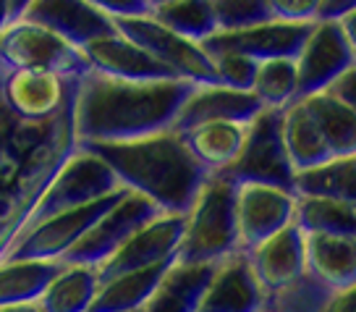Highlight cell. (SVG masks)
Wrapping results in <instances>:
<instances>
[{"mask_svg": "<svg viewBox=\"0 0 356 312\" xmlns=\"http://www.w3.org/2000/svg\"><path fill=\"white\" fill-rule=\"evenodd\" d=\"M76 147L74 100L53 118L24 121L0 98V263L26 231L47 184Z\"/></svg>", "mask_w": 356, "mask_h": 312, "instance_id": "1", "label": "cell"}, {"mask_svg": "<svg viewBox=\"0 0 356 312\" xmlns=\"http://www.w3.org/2000/svg\"><path fill=\"white\" fill-rule=\"evenodd\" d=\"M184 79L129 81L97 71H84L76 81L74 126L79 145L87 142H131L173 126L178 108L191 95Z\"/></svg>", "mask_w": 356, "mask_h": 312, "instance_id": "2", "label": "cell"}, {"mask_svg": "<svg viewBox=\"0 0 356 312\" xmlns=\"http://www.w3.org/2000/svg\"><path fill=\"white\" fill-rule=\"evenodd\" d=\"M111 168L123 189L142 194L163 212H186L200 192L207 171L191 157L181 134L173 129L131 142H87Z\"/></svg>", "mask_w": 356, "mask_h": 312, "instance_id": "3", "label": "cell"}, {"mask_svg": "<svg viewBox=\"0 0 356 312\" xmlns=\"http://www.w3.org/2000/svg\"><path fill=\"white\" fill-rule=\"evenodd\" d=\"M234 200L236 181L225 173H207L189 210L184 212L178 263H220L222 257L238 252Z\"/></svg>", "mask_w": 356, "mask_h": 312, "instance_id": "4", "label": "cell"}, {"mask_svg": "<svg viewBox=\"0 0 356 312\" xmlns=\"http://www.w3.org/2000/svg\"><path fill=\"white\" fill-rule=\"evenodd\" d=\"M278 108H262L246 123L241 150L231 166L220 171L236 184H270L291 192L293 168L283 147Z\"/></svg>", "mask_w": 356, "mask_h": 312, "instance_id": "5", "label": "cell"}, {"mask_svg": "<svg viewBox=\"0 0 356 312\" xmlns=\"http://www.w3.org/2000/svg\"><path fill=\"white\" fill-rule=\"evenodd\" d=\"M0 66L42 68L60 77H81L89 71L81 50L50 32L42 24L13 19L0 29Z\"/></svg>", "mask_w": 356, "mask_h": 312, "instance_id": "6", "label": "cell"}, {"mask_svg": "<svg viewBox=\"0 0 356 312\" xmlns=\"http://www.w3.org/2000/svg\"><path fill=\"white\" fill-rule=\"evenodd\" d=\"M113 24L131 42L145 47L155 61H160L173 77L191 81V84H218L215 68H212V61L204 53V47L194 40L181 37L173 29H168L152 13L123 16V19H113Z\"/></svg>", "mask_w": 356, "mask_h": 312, "instance_id": "7", "label": "cell"}, {"mask_svg": "<svg viewBox=\"0 0 356 312\" xmlns=\"http://www.w3.org/2000/svg\"><path fill=\"white\" fill-rule=\"evenodd\" d=\"M121 189V181L100 157L84 147H76V153L58 168L53 181L47 184L26 228H32L34 223L44 221V218H53L58 212L79 208V205H89V202L102 200Z\"/></svg>", "mask_w": 356, "mask_h": 312, "instance_id": "8", "label": "cell"}, {"mask_svg": "<svg viewBox=\"0 0 356 312\" xmlns=\"http://www.w3.org/2000/svg\"><path fill=\"white\" fill-rule=\"evenodd\" d=\"M126 194H129V189L113 192L102 200L79 205V208H71V210L58 212L53 218L34 223L32 228H26L19 236V242L11 247L6 260H63L79 244V239Z\"/></svg>", "mask_w": 356, "mask_h": 312, "instance_id": "9", "label": "cell"}, {"mask_svg": "<svg viewBox=\"0 0 356 312\" xmlns=\"http://www.w3.org/2000/svg\"><path fill=\"white\" fill-rule=\"evenodd\" d=\"M76 81L79 77H60L42 68H3L0 98L24 121H44L74 100Z\"/></svg>", "mask_w": 356, "mask_h": 312, "instance_id": "10", "label": "cell"}, {"mask_svg": "<svg viewBox=\"0 0 356 312\" xmlns=\"http://www.w3.org/2000/svg\"><path fill=\"white\" fill-rule=\"evenodd\" d=\"M293 61L299 77V100L325 89L338 74L356 66V42L346 37L338 22H314Z\"/></svg>", "mask_w": 356, "mask_h": 312, "instance_id": "11", "label": "cell"}, {"mask_svg": "<svg viewBox=\"0 0 356 312\" xmlns=\"http://www.w3.org/2000/svg\"><path fill=\"white\" fill-rule=\"evenodd\" d=\"M160 212L163 210L155 208L147 197L129 192L126 197H121L111 210L102 215L100 221L89 228L87 234L79 239V244L74 247L60 263H79V265L97 267L100 263H105L139 226H145L147 221H152Z\"/></svg>", "mask_w": 356, "mask_h": 312, "instance_id": "12", "label": "cell"}, {"mask_svg": "<svg viewBox=\"0 0 356 312\" xmlns=\"http://www.w3.org/2000/svg\"><path fill=\"white\" fill-rule=\"evenodd\" d=\"M234 212L238 252H246L293 221V192L270 184H236Z\"/></svg>", "mask_w": 356, "mask_h": 312, "instance_id": "13", "label": "cell"}, {"mask_svg": "<svg viewBox=\"0 0 356 312\" xmlns=\"http://www.w3.org/2000/svg\"><path fill=\"white\" fill-rule=\"evenodd\" d=\"M184 236V212H160L145 226H139L105 263L97 265V281H108L126 270L163 263L176 257V249Z\"/></svg>", "mask_w": 356, "mask_h": 312, "instance_id": "14", "label": "cell"}, {"mask_svg": "<svg viewBox=\"0 0 356 312\" xmlns=\"http://www.w3.org/2000/svg\"><path fill=\"white\" fill-rule=\"evenodd\" d=\"M312 24L296 22H278L267 19L246 29H234V32H215L200 42L207 53L210 50H234L252 61H267V58H296L299 47L304 45L309 34Z\"/></svg>", "mask_w": 356, "mask_h": 312, "instance_id": "15", "label": "cell"}, {"mask_svg": "<svg viewBox=\"0 0 356 312\" xmlns=\"http://www.w3.org/2000/svg\"><path fill=\"white\" fill-rule=\"evenodd\" d=\"M244 255L262 294L286 289V286H291L293 281H299L307 273L304 234L293 223L275 231L273 236H267L265 242H259L252 249H246Z\"/></svg>", "mask_w": 356, "mask_h": 312, "instance_id": "16", "label": "cell"}, {"mask_svg": "<svg viewBox=\"0 0 356 312\" xmlns=\"http://www.w3.org/2000/svg\"><path fill=\"white\" fill-rule=\"evenodd\" d=\"M81 56L87 61L89 71H97L113 79L129 81H152V79H178L168 71L160 61L147 53L145 47L131 42L118 29L111 34L95 37L81 47Z\"/></svg>", "mask_w": 356, "mask_h": 312, "instance_id": "17", "label": "cell"}, {"mask_svg": "<svg viewBox=\"0 0 356 312\" xmlns=\"http://www.w3.org/2000/svg\"><path fill=\"white\" fill-rule=\"evenodd\" d=\"M19 19L42 24L79 50L95 37L115 32L111 16L89 6L87 0H29Z\"/></svg>", "mask_w": 356, "mask_h": 312, "instance_id": "18", "label": "cell"}, {"mask_svg": "<svg viewBox=\"0 0 356 312\" xmlns=\"http://www.w3.org/2000/svg\"><path fill=\"white\" fill-rule=\"evenodd\" d=\"M265 294L244 252L222 257L215 265L197 312H259Z\"/></svg>", "mask_w": 356, "mask_h": 312, "instance_id": "19", "label": "cell"}, {"mask_svg": "<svg viewBox=\"0 0 356 312\" xmlns=\"http://www.w3.org/2000/svg\"><path fill=\"white\" fill-rule=\"evenodd\" d=\"M259 111H262V105L252 92L222 87V84H200L191 89V95L178 108L170 129L181 134L204 121L249 123Z\"/></svg>", "mask_w": 356, "mask_h": 312, "instance_id": "20", "label": "cell"}, {"mask_svg": "<svg viewBox=\"0 0 356 312\" xmlns=\"http://www.w3.org/2000/svg\"><path fill=\"white\" fill-rule=\"evenodd\" d=\"M307 273L327 289L356 286V236L304 234Z\"/></svg>", "mask_w": 356, "mask_h": 312, "instance_id": "21", "label": "cell"}, {"mask_svg": "<svg viewBox=\"0 0 356 312\" xmlns=\"http://www.w3.org/2000/svg\"><path fill=\"white\" fill-rule=\"evenodd\" d=\"M218 263H173L142 312H197Z\"/></svg>", "mask_w": 356, "mask_h": 312, "instance_id": "22", "label": "cell"}, {"mask_svg": "<svg viewBox=\"0 0 356 312\" xmlns=\"http://www.w3.org/2000/svg\"><path fill=\"white\" fill-rule=\"evenodd\" d=\"M176 263V257H168L163 263L139 267V270H126L108 281H100L97 294L89 312H134L142 310L147 299L152 297L155 286L160 283L163 273Z\"/></svg>", "mask_w": 356, "mask_h": 312, "instance_id": "23", "label": "cell"}, {"mask_svg": "<svg viewBox=\"0 0 356 312\" xmlns=\"http://www.w3.org/2000/svg\"><path fill=\"white\" fill-rule=\"evenodd\" d=\"M244 134L246 123L241 121H204L181 132V139L207 173H220L236 160Z\"/></svg>", "mask_w": 356, "mask_h": 312, "instance_id": "24", "label": "cell"}, {"mask_svg": "<svg viewBox=\"0 0 356 312\" xmlns=\"http://www.w3.org/2000/svg\"><path fill=\"white\" fill-rule=\"evenodd\" d=\"M280 134H283V147H286L293 173L325 163L330 157H338L330 150L320 126L312 121V116L299 100L286 105L280 113Z\"/></svg>", "mask_w": 356, "mask_h": 312, "instance_id": "25", "label": "cell"}, {"mask_svg": "<svg viewBox=\"0 0 356 312\" xmlns=\"http://www.w3.org/2000/svg\"><path fill=\"white\" fill-rule=\"evenodd\" d=\"M97 286V267L60 263L58 273L37 297V304L42 312H89Z\"/></svg>", "mask_w": 356, "mask_h": 312, "instance_id": "26", "label": "cell"}, {"mask_svg": "<svg viewBox=\"0 0 356 312\" xmlns=\"http://www.w3.org/2000/svg\"><path fill=\"white\" fill-rule=\"evenodd\" d=\"M291 192L296 197H325L356 205V155H338L296 171Z\"/></svg>", "mask_w": 356, "mask_h": 312, "instance_id": "27", "label": "cell"}, {"mask_svg": "<svg viewBox=\"0 0 356 312\" xmlns=\"http://www.w3.org/2000/svg\"><path fill=\"white\" fill-rule=\"evenodd\" d=\"M299 102L320 126L335 155H356V108L338 102L323 89L299 98Z\"/></svg>", "mask_w": 356, "mask_h": 312, "instance_id": "28", "label": "cell"}, {"mask_svg": "<svg viewBox=\"0 0 356 312\" xmlns=\"http://www.w3.org/2000/svg\"><path fill=\"white\" fill-rule=\"evenodd\" d=\"M293 226L301 234H341L356 236V205L325 197L293 194Z\"/></svg>", "mask_w": 356, "mask_h": 312, "instance_id": "29", "label": "cell"}, {"mask_svg": "<svg viewBox=\"0 0 356 312\" xmlns=\"http://www.w3.org/2000/svg\"><path fill=\"white\" fill-rule=\"evenodd\" d=\"M60 267V260H3L0 263V307L37 302Z\"/></svg>", "mask_w": 356, "mask_h": 312, "instance_id": "30", "label": "cell"}, {"mask_svg": "<svg viewBox=\"0 0 356 312\" xmlns=\"http://www.w3.org/2000/svg\"><path fill=\"white\" fill-rule=\"evenodd\" d=\"M149 13L160 24H165L168 29L194 42H204L207 37L218 32L212 0H168L155 6Z\"/></svg>", "mask_w": 356, "mask_h": 312, "instance_id": "31", "label": "cell"}, {"mask_svg": "<svg viewBox=\"0 0 356 312\" xmlns=\"http://www.w3.org/2000/svg\"><path fill=\"white\" fill-rule=\"evenodd\" d=\"M299 92V77H296V61L293 58H267L257 61L254 81H252V95H254L262 108H278L296 100Z\"/></svg>", "mask_w": 356, "mask_h": 312, "instance_id": "32", "label": "cell"}, {"mask_svg": "<svg viewBox=\"0 0 356 312\" xmlns=\"http://www.w3.org/2000/svg\"><path fill=\"white\" fill-rule=\"evenodd\" d=\"M327 286H323L317 279H312L309 273H304L299 281H293L286 289H278L273 294H265L262 310L273 312H320L325 299L330 297Z\"/></svg>", "mask_w": 356, "mask_h": 312, "instance_id": "33", "label": "cell"}, {"mask_svg": "<svg viewBox=\"0 0 356 312\" xmlns=\"http://www.w3.org/2000/svg\"><path fill=\"white\" fill-rule=\"evenodd\" d=\"M212 8H215L218 32L246 29L270 19L265 0H212Z\"/></svg>", "mask_w": 356, "mask_h": 312, "instance_id": "34", "label": "cell"}, {"mask_svg": "<svg viewBox=\"0 0 356 312\" xmlns=\"http://www.w3.org/2000/svg\"><path fill=\"white\" fill-rule=\"evenodd\" d=\"M204 53H207V50H204ZM207 56H210V61H212V68H215L218 84L231 87V89H244V92H252L257 61L241 56V53H234V50H210Z\"/></svg>", "mask_w": 356, "mask_h": 312, "instance_id": "35", "label": "cell"}, {"mask_svg": "<svg viewBox=\"0 0 356 312\" xmlns=\"http://www.w3.org/2000/svg\"><path fill=\"white\" fill-rule=\"evenodd\" d=\"M270 19L278 22H296V24H309L317 22V8L320 0H265Z\"/></svg>", "mask_w": 356, "mask_h": 312, "instance_id": "36", "label": "cell"}, {"mask_svg": "<svg viewBox=\"0 0 356 312\" xmlns=\"http://www.w3.org/2000/svg\"><path fill=\"white\" fill-rule=\"evenodd\" d=\"M89 6H95L111 19H123V16H142L149 13L145 0H87Z\"/></svg>", "mask_w": 356, "mask_h": 312, "instance_id": "37", "label": "cell"}, {"mask_svg": "<svg viewBox=\"0 0 356 312\" xmlns=\"http://www.w3.org/2000/svg\"><path fill=\"white\" fill-rule=\"evenodd\" d=\"M323 92H327L330 98H335V100L343 102V105L356 108V66L346 68L343 74H338Z\"/></svg>", "mask_w": 356, "mask_h": 312, "instance_id": "38", "label": "cell"}, {"mask_svg": "<svg viewBox=\"0 0 356 312\" xmlns=\"http://www.w3.org/2000/svg\"><path fill=\"white\" fill-rule=\"evenodd\" d=\"M320 312H356V286L330 291Z\"/></svg>", "mask_w": 356, "mask_h": 312, "instance_id": "39", "label": "cell"}, {"mask_svg": "<svg viewBox=\"0 0 356 312\" xmlns=\"http://www.w3.org/2000/svg\"><path fill=\"white\" fill-rule=\"evenodd\" d=\"M351 11H356V0H320L317 22H338Z\"/></svg>", "mask_w": 356, "mask_h": 312, "instance_id": "40", "label": "cell"}, {"mask_svg": "<svg viewBox=\"0 0 356 312\" xmlns=\"http://www.w3.org/2000/svg\"><path fill=\"white\" fill-rule=\"evenodd\" d=\"M0 312H42L37 302H22V304H8V307H0Z\"/></svg>", "mask_w": 356, "mask_h": 312, "instance_id": "41", "label": "cell"}, {"mask_svg": "<svg viewBox=\"0 0 356 312\" xmlns=\"http://www.w3.org/2000/svg\"><path fill=\"white\" fill-rule=\"evenodd\" d=\"M26 6H29V0H8V22L19 19Z\"/></svg>", "mask_w": 356, "mask_h": 312, "instance_id": "42", "label": "cell"}, {"mask_svg": "<svg viewBox=\"0 0 356 312\" xmlns=\"http://www.w3.org/2000/svg\"><path fill=\"white\" fill-rule=\"evenodd\" d=\"M8 24V0H0V29Z\"/></svg>", "mask_w": 356, "mask_h": 312, "instance_id": "43", "label": "cell"}, {"mask_svg": "<svg viewBox=\"0 0 356 312\" xmlns=\"http://www.w3.org/2000/svg\"><path fill=\"white\" fill-rule=\"evenodd\" d=\"M147 3V8H149V11H152V8H155V6H160V3H168V0H145Z\"/></svg>", "mask_w": 356, "mask_h": 312, "instance_id": "44", "label": "cell"}, {"mask_svg": "<svg viewBox=\"0 0 356 312\" xmlns=\"http://www.w3.org/2000/svg\"><path fill=\"white\" fill-rule=\"evenodd\" d=\"M259 312H273V310H259Z\"/></svg>", "mask_w": 356, "mask_h": 312, "instance_id": "45", "label": "cell"}, {"mask_svg": "<svg viewBox=\"0 0 356 312\" xmlns=\"http://www.w3.org/2000/svg\"><path fill=\"white\" fill-rule=\"evenodd\" d=\"M134 312H142V310H134Z\"/></svg>", "mask_w": 356, "mask_h": 312, "instance_id": "46", "label": "cell"}]
</instances>
